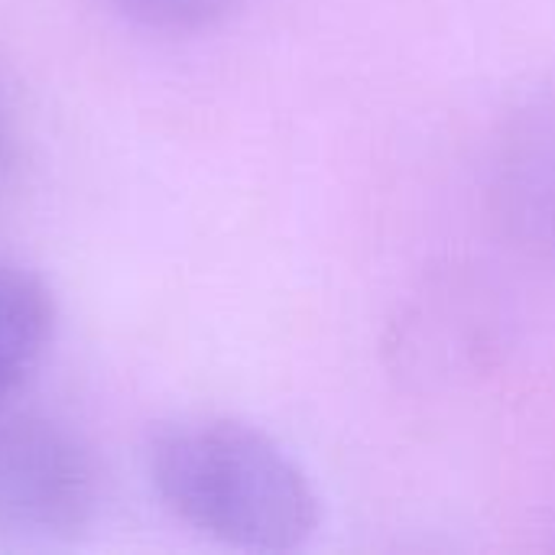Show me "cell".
Wrapping results in <instances>:
<instances>
[{"mask_svg":"<svg viewBox=\"0 0 555 555\" xmlns=\"http://www.w3.org/2000/svg\"><path fill=\"white\" fill-rule=\"evenodd\" d=\"M159 504L198 537L247 553H289L319 527L306 472L267 433L218 416L163 423L146 442Z\"/></svg>","mask_w":555,"mask_h":555,"instance_id":"1","label":"cell"},{"mask_svg":"<svg viewBox=\"0 0 555 555\" xmlns=\"http://www.w3.org/2000/svg\"><path fill=\"white\" fill-rule=\"evenodd\" d=\"M101 475L65 423L0 410V555L75 550L98 524Z\"/></svg>","mask_w":555,"mask_h":555,"instance_id":"2","label":"cell"},{"mask_svg":"<svg viewBox=\"0 0 555 555\" xmlns=\"http://www.w3.org/2000/svg\"><path fill=\"white\" fill-rule=\"evenodd\" d=\"M485 205L507 247L555 267V94L527 101L501 124L488 153Z\"/></svg>","mask_w":555,"mask_h":555,"instance_id":"3","label":"cell"},{"mask_svg":"<svg viewBox=\"0 0 555 555\" xmlns=\"http://www.w3.org/2000/svg\"><path fill=\"white\" fill-rule=\"evenodd\" d=\"M55 299L26 267L0 263V410L29 384L52 348Z\"/></svg>","mask_w":555,"mask_h":555,"instance_id":"4","label":"cell"},{"mask_svg":"<svg viewBox=\"0 0 555 555\" xmlns=\"http://www.w3.org/2000/svg\"><path fill=\"white\" fill-rule=\"evenodd\" d=\"M127 20L156 33H198L224 20L237 0H111Z\"/></svg>","mask_w":555,"mask_h":555,"instance_id":"5","label":"cell"},{"mask_svg":"<svg viewBox=\"0 0 555 555\" xmlns=\"http://www.w3.org/2000/svg\"><path fill=\"white\" fill-rule=\"evenodd\" d=\"M3 143H7V124H3V107H0V156H3Z\"/></svg>","mask_w":555,"mask_h":555,"instance_id":"6","label":"cell"}]
</instances>
